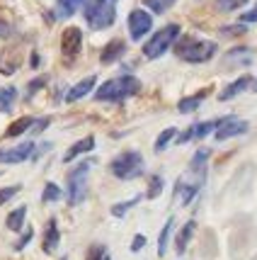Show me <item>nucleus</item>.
Listing matches in <instances>:
<instances>
[{
  "instance_id": "20e7f679",
  "label": "nucleus",
  "mask_w": 257,
  "mask_h": 260,
  "mask_svg": "<svg viewBox=\"0 0 257 260\" xmlns=\"http://www.w3.org/2000/svg\"><path fill=\"white\" fill-rule=\"evenodd\" d=\"M83 15H85V22L90 24V29H107L117 20V8L112 0H90L85 3Z\"/></svg>"
},
{
  "instance_id": "f704fd0d",
  "label": "nucleus",
  "mask_w": 257,
  "mask_h": 260,
  "mask_svg": "<svg viewBox=\"0 0 257 260\" xmlns=\"http://www.w3.org/2000/svg\"><path fill=\"white\" fill-rule=\"evenodd\" d=\"M102 255H107V250L102 248V246H92V248H90V255H88V260H100Z\"/></svg>"
},
{
  "instance_id": "f257e3e1",
  "label": "nucleus",
  "mask_w": 257,
  "mask_h": 260,
  "mask_svg": "<svg viewBox=\"0 0 257 260\" xmlns=\"http://www.w3.org/2000/svg\"><path fill=\"white\" fill-rule=\"evenodd\" d=\"M206 158H209V148H199L192 156L190 170L185 175H179L177 185H175V204H190L194 200V194L199 192V187L204 185L206 178Z\"/></svg>"
},
{
  "instance_id": "cd10ccee",
  "label": "nucleus",
  "mask_w": 257,
  "mask_h": 260,
  "mask_svg": "<svg viewBox=\"0 0 257 260\" xmlns=\"http://www.w3.org/2000/svg\"><path fill=\"white\" fill-rule=\"evenodd\" d=\"M160 190H163V178H160V175H153V178H151V187H148L145 197H148V200H156L158 194H160Z\"/></svg>"
},
{
  "instance_id": "b1692460",
  "label": "nucleus",
  "mask_w": 257,
  "mask_h": 260,
  "mask_svg": "<svg viewBox=\"0 0 257 260\" xmlns=\"http://www.w3.org/2000/svg\"><path fill=\"white\" fill-rule=\"evenodd\" d=\"M172 224H175V219H168L163 231H160V238H158V255H160V258H163L165 250H168V238H170V231H172Z\"/></svg>"
},
{
  "instance_id": "f3484780",
  "label": "nucleus",
  "mask_w": 257,
  "mask_h": 260,
  "mask_svg": "<svg viewBox=\"0 0 257 260\" xmlns=\"http://www.w3.org/2000/svg\"><path fill=\"white\" fill-rule=\"evenodd\" d=\"M250 83H252V78H250V76H243V78L233 80L228 88H224V90H221V95H218V98H221V102L233 100L235 95H240L243 90H247V88H250Z\"/></svg>"
},
{
  "instance_id": "7ed1b4c3",
  "label": "nucleus",
  "mask_w": 257,
  "mask_h": 260,
  "mask_svg": "<svg viewBox=\"0 0 257 260\" xmlns=\"http://www.w3.org/2000/svg\"><path fill=\"white\" fill-rule=\"evenodd\" d=\"M218 46L209 39H192V37H177V54L187 63H206L209 58L216 56Z\"/></svg>"
},
{
  "instance_id": "5701e85b",
  "label": "nucleus",
  "mask_w": 257,
  "mask_h": 260,
  "mask_svg": "<svg viewBox=\"0 0 257 260\" xmlns=\"http://www.w3.org/2000/svg\"><path fill=\"white\" fill-rule=\"evenodd\" d=\"M15 100H17V88H0V112H10Z\"/></svg>"
},
{
  "instance_id": "c756f323",
  "label": "nucleus",
  "mask_w": 257,
  "mask_h": 260,
  "mask_svg": "<svg viewBox=\"0 0 257 260\" xmlns=\"http://www.w3.org/2000/svg\"><path fill=\"white\" fill-rule=\"evenodd\" d=\"M221 32H224V37H243V34H247V27L238 22V24H231V27H224Z\"/></svg>"
},
{
  "instance_id": "72a5a7b5",
  "label": "nucleus",
  "mask_w": 257,
  "mask_h": 260,
  "mask_svg": "<svg viewBox=\"0 0 257 260\" xmlns=\"http://www.w3.org/2000/svg\"><path fill=\"white\" fill-rule=\"evenodd\" d=\"M32 236H34V231H32V229H27V231H24V234H22V238H20V241L15 243V248H17V250H22L24 246H27V243L32 241Z\"/></svg>"
},
{
  "instance_id": "39448f33",
  "label": "nucleus",
  "mask_w": 257,
  "mask_h": 260,
  "mask_svg": "<svg viewBox=\"0 0 257 260\" xmlns=\"http://www.w3.org/2000/svg\"><path fill=\"white\" fill-rule=\"evenodd\" d=\"M92 168V160H83L68 173V204L76 207L88 194V173Z\"/></svg>"
},
{
  "instance_id": "f8f14e48",
  "label": "nucleus",
  "mask_w": 257,
  "mask_h": 260,
  "mask_svg": "<svg viewBox=\"0 0 257 260\" xmlns=\"http://www.w3.org/2000/svg\"><path fill=\"white\" fill-rule=\"evenodd\" d=\"M20 61H22V56H20L17 49H5L0 54V73L3 76H12L17 71V66H20Z\"/></svg>"
},
{
  "instance_id": "4468645a",
  "label": "nucleus",
  "mask_w": 257,
  "mask_h": 260,
  "mask_svg": "<svg viewBox=\"0 0 257 260\" xmlns=\"http://www.w3.org/2000/svg\"><path fill=\"white\" fill-rule=\"evenodd\" d=\"M58 241H61V231H58L56 219H49L46 231H44V243H42L44 253H54V250L58 248Z\"/></svg>"
},
{
  "instance_id": "0eeeda50",
  "label": "nucleus",
  "mask_w": 257,
  "mask_h": 260,
  "mask_svg": "<svg viewBox=\"0 0 257 260\" xmlns=\"http://www.w3.org/2000/svg\"><path fill=\"white\" fill-rule=\"evenodd\" d=\"M177 37H179L177 24H165L160 32L153 34V39H151V42H145L143 44V56L151 58V61H153V58H160L170 46L177 42Z\"/></svg>"
},
{
  "instance_id": "4c0bfd02",
  "label": "nucleus",
  "mask_w": 257,
  "mask_h": 260,
  "mask_svg": "<svg viewBox=\"0 0 257 260\" xmlns=\"http://www.w3.org/2000/svg\"><path fill=\"white\" fill-rule=\"evenodd\" d=\"M240 20H243V22H257V8L255 10H250V12H243Z\"/></svg>"
},
{
  "instance_id": "473e14b6",
  "label": "nucleus",
  "mask_w": 257,
  "mask_h": 260,
  "mask_svg": "<svg viewBox=\"0 0 257 260\" xmlns=\"http://www.w3.org/2000/svg\"><path fill=\"white\" fill-rule=\"evenodd\" d=\"M44 85H46V76H42V78L32 80V83H29V88H27V98H32L34 92L39 90V88H44Z\"/></svg>"
},
{
  "instance_id": "2f4dec72",
  "label": "nucleus",
  "mask_w": 257,
  "mask_h": 260,
  "mask_svg": "<svg viewBox=\"0 0 257 260\" xmlns=\"http://www.w3.org/2000/svg\"><path fill=\"white\" fill-rule=\"evenodd\" d=\"M20 192V185H10V187H3L0 190V204H5L8 200H12L15 194Z\"/></svg>"
},
{
  "instance_id": "393cba45",
  "label": "nucleus",
  "mask_w": 257,
  "mask_h": 260,
  "mask_svg": "<svg viewBox=\"0 0 257 260\" xmlns=\"http://www.w3.org/2000/svg\"><path fill=\"white\" fill-rule=\"evenodd\" d=\"M61 187H58L56 182H46V187H44V192H42V200L44 202H58L61 200Z\"/></svg>"
},
{
  "instance_id": "37998d69",
  "label": "nucleus",
  "mask_w": 257,
  "mask_h": 260,
  "mask_svg": "<svg viewBox=\"0 0 257 260\" xmlns=\"http://www.w3.org/2000/svg\"><path fill=\"white\" fill-rule=\"evenodd\" d=\"M112 3H114V0H112Z\"/></svg>"
},
{
  "instance_id": "9b49d317",
  "label": "nucleus",
  "mask_w": 257,
  "mask_h": 260,
  "mask_svg": "<svg viewBox=\"0 0 257 260\" xmlns=\"http://www.w3.org/2000/svg\"><path fill=\"white\" fill-rule=\"evenodd\" d=\"M32 153H34V144L32 141H24V144H20V146H15V148L0 151V163H22Z\"/></svg>"
},
{
  "instance_id": "6e6552de",
  "label": "nucleus",
  "mask_w": 257,
  "mask_h": 260,
  "mask_svg": "<svg viewBox=\"0 0 257 260\" xmlns=\"http://www.w3.org/2000/svg\"><path fill=\"white\" fill-rule=\"evenodd\" d=\"M151 29H153V17H151V12H143V10L129 12V32H131V39H134V42H141Z\"/></svg>"
},
{
  "instance_id": "9d476101",
  "label": "nucleus",
  "mask_w": 257,
  "mask_h": 260,
  "mask_svg": "<svg viewBox=\"0 0 257 260\" xmlns=\"http://www.w3.org/2000/svg\"><path fill=\"white\" fill-rule=\"evenodd\" d=\"M80 46H83V32H80L78 27H66L63 34H61V51H63L66 61L78 56Z\"/></svg>"
},
{
  "instance_id": "58836bf2",
  "label": "nucleus",
  "mask_w": 257,
  "mask_h": 260,
  "mask_svg": "<svg viewBox=\"0 0 257 260\" xmlns=\"http://www.w3.org/2000/svg\"><path fill=\"white\" fill-rule=\"evenodd\" d=\"M32 66H34V68L39 66V54H36V51H34V54H32Z\"/></svg>"
},
{
  "instance_id": "412c9836",
  "label": "nucleus",
  "mask_w": 257,
  "mask_h": 260,
  "mask_svg": "<svg viewBox=\"0 0 257 260\" xmlns=\"http://www.w3.org/2000/svg\"><path fill=\"white\" fill-rule=\"evenodd\" d=\"M32 124H34V119L32 117H20L17 122H12L10 126H8V132H5V136H20V134H24L27 129H32Z\"/></svg>"
},
{
  "instance_id": "bb28decb",
  "label": "nucleus",
  "mask_w": 257,
  "mask_h": 260,
  "mask_svg": "<svg viewBox=\"0 0 257 260\" xmlns=\"http://www.w3.org/2000/svg\"><path fill=\"white\" fill-rule=\"evenodd\" d=\"M175 136H177V132H175L172 126H170V129H165L163 134L158 136V141H156V151H158V153H160V151H165V148H168V144L175 139Z\"/></svg>"
},
{
  "instance_id": "4be33fe9",
  "label": "nucleus",
  "mask_w": 257,
  "mask_h": 260,
  "mask_svg": "<svg viewBox=\"0 0 257 260\" xmlns=\"http://www.w3.org/2000/svg\"><path fill=\"white\" fill-rule=\"evenodd\" d=\"M24 216H27V207H17L15 212L8 214V221H5V224H8L10 231H20V229L24 226Z\"/></svg>"
},
{
  "instance_id": "2eb2a0df",
  "label": "nucleus",
  "mask_w": 257,
  "mask_h": 260,
  "mask_svg": "<svg viewBox=\"0 0 257 260\" xmlns=\"http://www.w3.org/2000/svg\"><path fill=\"white\" fill-rule=\"evenodd\" d=\"M95 83H97L95 76H88V78H83L80 83H76V85L66 92V102H76V100H80V98H85V95L95 88Z\"/></svg>"
},
{
  "instance_id": "ddd939ff",
  "label": "nucleus",
  "mask_w": 257,
  "mask_h": 260,
  "mask_svg": "<svg viewBox=\"0 0 257 260\" xmlns=\"http://www.w3.org/2000/svg\"><path fill=\"white\" fill-rule=\"evenodd\" d=\"M124 51H126V44H124L122 39H114V42H109V44L102 49L100 61L104 66H109V63H114V61H119L124 56Z\"/></svg>"
},
{
  "instance_id": "aec40b11",
  "label": "nucleus",
  "mask_w": 257,
  "mask_h": 260,
  "mask_svg": "<svg viewBox=\"0 0 257 260\" xmlns=\"http://www.w3.org/2000/svg\"><path fill=\"white\" fill-rule=\"evenodd\" d=\"M206 95H209V90H201V92H197V95H192V98H182V100H179V105H177V110H179V112H185V114L194 112Z\"/></svg>"
},
{
  "instance_id": "dca6fc26",
  "label": "nucleus",
  "mask_w": 257,
  "mask_h": 260,
  "mask_svg": "<svg viewBox=\"0 0 257 260\" xmlns=\"http://www.w3.org/2000/svg\"><path fill=\"white\" fill-rule=\"evenodd\" d=\"M92 148H95V136H85V139H80V141H76V144L66 151L63 163H70L73 158H78L80 153H88V151H92Z\"/></svg>"
},
{
  "instance_id": "79ce46f5",
  "label": "nucleus",
  "mask_w": 257,
  "mask_h": 260,
  "mask_svg": "<svg viewBox=\"0 0 257 260\" xmlns=\"http://www.w3.org/2000/svg\"><path fill=\"white\" fill-rule=\"evenodd\" d=\"M61 260H68V258H61Z\"/></svg>"
},
{
  "instance_id": "423d86ee",
  "label": "nucleus",
  "mask_w": 257,
  "mask_h": 260,
  "mask_svg": "<svg viewBox=\"0 0 257 260\" xmlns=\"http://www.w3.org/2000/svg\"><path fill=\"white\" fill-rule=\"evenodd\" d=\"M109 168L119 180H134L138 175H143V156L138 151H124L112 160Z\"/></svg>"
},
{
  "instance_id": "c85d7f7f",
  "label": "nucleus",
  "mask_w": 257,
  "mask_h": 260,
  "mask_svg": "<svg viewBox=\"0 0 257 260\" xmlns=\"http://www.w3.org/2000/svg\"><path fill=\"white\" fill-rule=\"evenodd\" d=\"M138 200H141V197L136 194L134 200H129V202L114 204V207H112V214H114V216H124V214H126V212H129V209H131V207H134V204H138Z\"/></svg>"
},
{
  "instance_id": "a19ab883",
  "label": "nucleus",
  "mask_w": 257,
  "mask_h": 260,
  "mask_svg": "<svg viewBox=\"0 0 257 260\" xmlns=\"http://www.w3.org/2000/svg\"><path fill=\"white\" fill-rule=\"evenodd\" d=\"M255 92H257V83H255Z\"/></svg>"
},
{
  "instance_id": "a878e982",
  "label": "nucleus",
  "mask_w": 257,
  "mask_h": 260,
  "mask_svg": "<svg viewBox=\"0 0 257 260\" xmlns=\"http://www.w3.org/2000/svg\"><path fill=\"white\" fill-rule=\"evenodd\" d=\"M143 5L151 8L153 12H158V15H163V12H168L175 5V0H143Z\"/></svg>"
},
{
  "instance_id": "1a4fd4ad",
  "label": "nucleus",
  "mask_w": 257,
  "mask_h": 260,
  "mask_svg": "<svg viewBox=\"0 0 257 260\" xmlns=\"http://www.w3.org/2000/svg\"><path fill=\"white\" fill-rule=\"evenodd\" d=\"M247 132V122L245 119H238V117H224V119H218V126H216V141H226V139H231V136H240Z\"/></svg>"
},
{
  "instance_id": "a211bd4d",
  "label": "nucleus",
  "mask_w": 257,
  "mask_h": 260,
  "mask_svg": "<svg viewBox=\"0 0 257 260\" xmlns=\"http://www.w3.org/2000/svg\"><path fill=\"white\" fill-rule=\"evenodd\" d=\"M88 0H56V17H70L85 5Z\"/></svg>"
},
{
  "instance_id": "6ab92c4d",
  "label": "nucleus",
  "mask_w": 257,
  "mask_h": 260,
  "mask_svg": "<svg viewBox=\"0 0 257 260\" xmlns=\"http://www.w3.org/2000/svg\"><path fill=\"white\" fill-rule=\"evenodd\" d=\"M194 229H197V224H194V221H187V224L182 226V231L177 234V238H175V250H177L179 255L190 246V238H192V234H194Z\"/></svg>"
},
{
  "instance_id": "7c9ffc66",
  "label": "nucleus",
  "mask_w": 257,
  "mask_h": 260,
  "mask_svg": "<svg viewBox=\"0 0 257 260\" xmlns=\"http://www.w3.org/2000/svg\"><path fill=\"white\" fill-rule=\"evenodd\" d=\"M247 0H218V8L226 12H231V10H238V8H243Z\"/></svg>"
},
{
  "instance_id": "c9c22d12",
  "label": "nucleus",
  "mask_w": 257,
  "mask_h": 260,
  "mask_svg": "<svg viewBox=\"0 0 257 260\" xmlns=\"http://www.w3.org/2000/svg\"><path fill=\"white\" fill-rule=\"evenodd\" d=\"M49 122H51L49 117H44V119H34V124H32V132H36V134H39V132H44L46 126H49Z\"/></svg>"
},
{
  "instance_id": "ea45409f",
  "label": "nucleus",
  "mask_w": 257,
  "mask_h": 260,
  "mask_svg": "<svg viewBox=\"0 0 257 260\" xmlns=\"http://www.w3.org/2000/svg\"><path fill=\"white\" fill-rule=\"evenodd\" d=\"M100 260H112V258H109V255H102V258Z\"/></svg>"
},
{
  "instance_id": "e433bc0d",
  "label": "nucleus",
  "mask_w": 257,
  "mask_h": 260,
  "mask_svg": "<svg viewBox=\"0 0 257 260\" xmlns=\"http://www.w3.org/2000/svg\"><path fill=\"white\" fill-rule=\"evenodd\" d=\"M145 246V236H141V234H138V236H134V243H131V250H141Z\"/></svg>"
},
{
  "instance_id": "f03ea898",
  "label": "nucleus",
  "mask_w": 257,
  "mask_h": 260,
  "mask_svg": "<svg viewBox=\"0 0 257 260\" xmlns=\"http://www.w3.org/2000/svg\"><path fill=\"white\" fill-rule=\"evenodd\" d=\"M141 90V80L134 76H119L112 78L107 83H102L100 90L95 92V100L97 102H122L126 98H131Z\"/></svg>"
}]
</instances>
